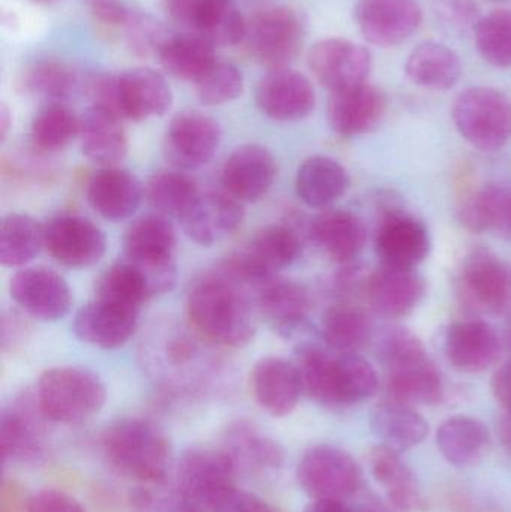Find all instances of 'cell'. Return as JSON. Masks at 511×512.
<instances>
[{
    "mask_svg": "<svg viewBox=\"0 0 511 512\" xmlns=\"http://www.w3.org/2000/svg\"><path fill=\"white\" fill-rule=\"evenodd\" d=\"M227 271L204 274L188 292L186 312L191 327L206 342L222 348L249 345L257 333V306L254 294Z\"/></svg>",
    "mask_w": 511,
    "mask_h": 512,
    "instance_id": "1",
    "label": "cell"
},
{
    "mask_svg": "<svg viewBox=\"0 0 511 512\" xmlns=\"http://www.w3.org/2000/svg\"><path fill=\"white\" fill-rule=\"evenodd\" d=\"M303 391L327 408H345L371 399L378 390V375L359 354L329 352L318 346H303L297 355Z\"/></svg>",
    "mask_w": 511,
    "mask_h": 512,
    "instance_id": "2",
    "label": "cell"
},
{
    "mask_svg": "<svg viewBox=\"0 0 511 512\" xmlns=\"http://www.w3.org/2000/svg\"><path fill=\"white\" fill-rule=\"evenodd\" d=\"M105 459L114 471L147 486L167 478L171 447L156 424L141 418H126L111 424L102 436Z\"/></svg>",
    "mask_w": 511,
    "mask_h": 512,
    "instance_id": "3",
    "label": "cell"
},
{
    "mask_svg": "<svg viewBox=\"0 0 511 512\" xmlns=\"http://www.w3.org/2000/svg\"><path fill=\"white\" fill-rule=\"evenodd\" d=\"M84 90L93 105H101L132 122L162 117L173 105L167 80L155 69L134 68L119 75H92Z\"/></svg>",
    "mask_w": 511,
    "mask_h": 512,
    "instance_id": "4",
    "label": "cell"
},
{
    "mask_svg": "<svg viewBox=\"0 0 511 512\" xmlns=\"http://www.w3.org/2000/svg\"><path fill=\"white\" fill-rule=\"evenodd\" d=\"M36 400L51 423L80 424L95 417L107 400L104 382L83 367L45 370L36 385Z\"/></svg>",
    "mask_w": 511,
    "mask_h": 512,
    "instance_id": "5",
    "label": "cell"
},
{
    "mask_svg": "<svg viewBox=\"0 0 511 512\" xmlns=\"http://www.w3.org/2000/svg\"><path fill=\"white\" fill-rule=\"evenodd\" d=\"M302 248V237L296 228L285 224L267 225L255 231L243 246L228 256L221 268L234 279L255 288L290 267L302 254Z\"/></svg>",
    "mask_w": 511,
    "mask_h": 512,
    "instance_id": "6",
    "label": "cell"
},
{
    "mask_svg": "<svg viewBox=\"0 0 511 512\" xmlns=\"http://www.w3.org/2000/svg\"><path fill=\"white\" fill-rule=\"evenodd\" d=\"M459 134L482 152H498L511 140V101L500 90L471 87L452 105Z\"/></svg>",
    "mask_w": 511,
    "mask_h": 512,
    "instance_id": "7",
    "label": "cell"
},
{
    "mask_svg": "<svg viewBox=\"0 0 511 512\" xmlns=\"http://www.w3.org/2000/svg\"><path fill=\"white\" fill-rule=\"evenodd\" d=\"M237 469L222 448H191L176 468L180 508L212 512L222 496L236 486Z\"/></svg>",
    "mask_w": 511,
    "mask_h": 512,
    "instance_id": "8",
    "label": "cell"
},
{
    "mask_svg": "<svg viewBox=\"0 0 511 512\" xmlns=\"http://www.w3.org/2000/svg\"><path fill=\"white\" fill-rule=\"evenodd\" d=\"M305 33L299 12L288 6H269L246 20L243 42L255 62L273 71L288 68L299 57Z\"/></svg>",
    "mask_w": 511,
    "mask_h": 512,
    "instance_id": "9",
    "label": "cell"
},
{
    "mask_svg": "<svg viewBox=\"0 0 511 512\" xmlns=\"http://www.w3.org/2000/svg\"><path fill=\"white\" fill-rule=\"evenodd\" d=\"M297 481L314 501L345 502L362 489L363 471L342 448L315 445L300 459Z\"/></svg>",
    "mask_w": 511,
    "mask_h": 512,
    "instance_id": "10",
    "label": "cell"
},
{
    "mask_svg": "<svg viewBox=\"0 0 511 512\" xmlns=\"http://www.w3.org/2000/svg\"><path fill=\"white\" fill-rule=\"evenodd\" d=\"M458 292L474 312H504L511 304V265L489 249H473L462 261Z\"/></svg>",
    "mask_w": 511,
    "mask_h": 512,
    "instance_id": "11",
    "label": "cell"
},
{
    "mask_svg": "<svg viewBox=\"0 0 511 512\" xmlns=\"http://www.w3.org/2000/svg\"><path fill=\"white\" fill-rule=\"evenodd\" d=\"M221 140V126L213 117L200 111H185L168 125L162 150L168 164L176 170H198L212 161Z\"/></svg>",
    "mask_w": 511,
    "mask_h": 512,
    "instance_id": "12",
    "label": "cell"
},
{
    "mask_svg": "<svg viewBox=\"0 0 511 512\" xmlns=\"http://www.w3.org/2000/svg\"><path fill=\"white\" fill-rule=\"evenodd\" d=\"M165 6L174 21L213 47L245 39L246 18L233 0H165Z\"/></svg>",
    "mask_w": 511,
    "mask_h": 512,
    "instance_id": "13",
    "label": "cell"
},
{
    "mask_svg": "<svg viewBox=\"0 0 511 512\" xmlns=\"http://www.w3.org/2000/svg\"><path fill=\"white\" fill-rule=\"evenodd\" d=\"M44 248L65 267H92L104 258L107 237L90 219L62 213L44 225Z\"/></svg>",
    "mask_w": 511,
    "mask_h": 512,
    "instance_id": "14",
    "label": "cell"
},
{
    "mask_svg": "<svg viewBox=\"0 0 511 512\" xmlns=\"http://www.w3.org/2000/svg\"><path fill=\"white\" fill-rule=\"evenodd\" d=\"M315 80L332 93L368 83L371 53L363 45L342 38L321 39L308 53Z\"/></svg>",
    "mask_w": 511,
    "mask_h": 512,
    "instance_id": "15",
    "label": "cell"
},
{
    "mask_svg": "<svg viewBox=\"0 0 511 512\" xmlns=\"http://www.w3.org/2000/svg\"><path fill=\"white\" fill-rule=\"evenodd\" d=\"M374 245L381 265L416 268L428 258L432 240L425 222L390 206L381 216Z\"/></svg>",
    "mask_w": 511,
    "mask_h": 512,
    "instance_id": "16",
    "label": "cell"
},
{
    "mask_svg": "<svg viewBox=\"0 0 511 512\" xmlns=\"http://www.w3.org/2000/svg\"><path fill=\"white\" fill-rule=\"evenodd\" d=\"M9 292L21 312L38 321H59L71 309V288L57 271L48 267L17 271L9 283Z\"/></svg>",
    "mask_w": 511,
    "mask_h": 512,
    "instance_id": "17",
    "label": "cell"
},
{
    "mask_svg": "<svg viewBox=\"0 0 511 512\" xmlns=\"http://www.w3.org/2000/svg\"><path fill=\"white\" fill-rule=\"evenodd\" d=\"M51 423L35 393L18 397L0 418V453L3 462H32L44 454L47 424Z\"/></svg>",
    "mask_w": 511,
    "mask_h": 512,
    "instance_id": "18",
    "label": "cell"
},
{
    "mask_svg": "<svg viewBox=\"0 0 511 512\" xmlns=\"http://www.w3.org/2000/svg\"><path fill=\"white\" fill-rule=\"evenodd\" d=\"M354 18L366 41L395 47L417 32L422 8L417 0H357Z\"/></svg>",
    "mask_w": 511,
    "mask_h": 512,
    "instance_id": "19",
    "label": "cell"
},
{
    "mask_svg": "<svg viewBox=\"0 0 511 512\" xmlns=\"http://www.w3.org/2000/svg\"><path fill=\"white\" fill-rule=\"evenodd\" d=\"M426 295V282L416 268L381 265L366 279L363 297L369 309L384 318L398 319L417 309Z\"/></svg>",
    "mask_w": 511,
    "mask_h": 512,
    "instance_id": "20",
    "label": "cell"
},
{
    "mask_svg": "<svg viewBox=\"0 0 511 512\" xmlns=\"http://www.w3.org/2000/svg\"><path fill=\"white\" fill-rule=\"evenodd\" d=\"M255 102L261 113L275 122H299L314 111L315 90L300 72L273 69L258 83Z\"/></svg>",
    "mask_w": 511,
    "mask_h": 512,
    "instance_id": "21",
    "label": "cell"
},
{
    "mask_svg": "<svg viewBox=\"0 0 511 512\" xmlns=\"http://www.w3.org/2000/svg\"><path fill=\"white\" fill-rule=\"evenodd\" d=\"M138 321L140 309L95 297L75 315L74 333L81 342L108 351L128 343Z\"/></svg>",
    "mask_w": 511,
    "mask_h": 512,
    "instance_id": "22",
    "label": "cell"
},
{
    "mask_svg": "<svg viewBox=\"0 0 511 512\" xmlns=\"http://www.w3.org/2000/svg\"><path fill=\"white\" fill-rule=\"evenodd\" d=\"M278 176L275 156L260 144L237 147L222 168L225 192L240 203H255L266 197Z\"/></svg>",
    "mask_w": 511,
    "mask_h": 512,
    "instance_id": "23",
    "label": "cell"
},
{
    "mask_svg": "<svg viewBox=\"0 0 511 512\" xmlns=\"http://www.w3.org/2000/svg\"><path fill=\"white\" fill-rule=\"evenodd\" d=\"M501 349L497 331L482 319L455 322L444 340L447 361L464 373H483L491 369L500 360Z\"/></svg>",
    "mask_w": 511,
    "mask_h": 512,
    "instance_id": "24",
    "label": "cell"
},
{
    "mask_svg": "<svg viewBox=\"0 0 511 512\" xmlns=\"http://www.w3.org/2000/svg\"><path fill=\"white\" fill-rule=\"evenodd\" d=\"M258 315L279 334L291 336L306 324L311 310L308 289L296 280L273 276L254 288Z\"/></svg>",
    "mask_w": 511,
    "mask_h": 512,
    "instance_id": "25",
    "label": "cell"
},
{
    "mask_svg": "<svg viewBox=\"0 0 511 512\" xmlns=\"http://www.w3.org/2000/svg\"><path fill=\"white\" fill-rule=\"evenodd\" d=\"M243 219V203L224 191L200 194L180 222L189 239L201 246H213L233 236Z\"/></svg>",
    "mask_w": 511,
    "mask_h": 512,
    "instance_id": "26",
    "label": "cell"
},
{
    "mask_svg": "<svg viewBox=\"0 0 511 512\" xmlns=\"http://www.w3.org/2000/svg\"><path fill=\"white\" fill-rule=\"evenodd\" d=\"M387 110L383 90L365 83L332 93L327 105V120L341 137H359L374 131Z\"/></svg>",
    "mask_w": 511,
    "mask_h": 512,
    "instance_id": "27",
    "label": "cell"
},
{
    "mask_svg": "<svg viewBox=\"0 0 511 512\" xmlns=\"http://www.w3.org/2000/svg\"><path fill=\"white\" fill-rule=\"evenodd\" d=\"M251 390L260 408L275 418L288 417L305 393L296 364L278 357L263 358L255 364Z\"/></svg>",
    "mask_w": 511,
    "mask_h": 512,
    "instance_id": "28",
    "label": "cell"
},
{
    "mask_svg": "<svg viewBox=\"0 0 511 512\" xmlns=\"http://www.w3.org/2000/svg\"><path fill=\"white\" fill-rule=\"evenodd\" d=\"M144 197L143 185L128 170L104 167L87 183V200L92 209L111 222L131 218Z\"/></svg>",
    "mask_w": 511,
    "mask_h": 512,
    "instance_id": "29",
    "label": "cell"
},
{
    "mask_svg": "<svg viewBox=\"0 0 511 512\" xmlns=\"http://www.w3.org/2000/svg\"><path fill=\"white\" fill-rule=\"evenodd\" d=\"M384 370L390 399L413 406L437 405L443 400V376L426 352Z\"/></svg>",
    "mask_w": 511,
    "mask_h": 512,
    "instance_id": "30",
    "label": "cell"
},
{
    "mask_svg": "<svg viewBox=\"0 0 511 512\" xmlns=\"http://www.w3.org/2000/svg\"><path fill=\"white\" fill-rule=\"evenodd\" d=\"M122 117L93 105L80 117V144L84 156L102 167H114L128 153V135Z\"/></svg>",
    "mask_w": 511,
    "mask_h": 512,
    "instance_id": "31",
    "label": "cell"
},
{
    "mask_svg": "<svg viewBox=\"0 0 511 512\" xmlns=\"http://www.w3.org/2000/svg\"><path fill=\"white\" fill-rule=\"evenodd\" d=\"M368 465L372 477L386 492L396 510L423 512L426 502L413 469L402 459L401 453L378 444L369 450Z\"/></svg>",
    "mask_w": 511,
    "mask_h": 512,
    "instance_id": "32",
    "label": "cell"
},
{
    "mask_svg": "<svg viewBox=\"0 0 511 512\" xmlns=\"http://www.w3.org/2000/svg\"><path fill=\"white\" fill-rule=\"evenodd\" d=\"M309 234L330 258L341 264L354 262L368 240L365 222L348 210H326L315 216Z\"/></svg>",
    "mask_w": 511,
    "mask_h": 512,
    "instance_id": "33",
    "label": "cell"
},
{
    "mask_svg": "<svg viewBox=\"0 0 511 512\" xmlns=\"http://www.w3.org/2000/svg\"><path fill=\"white\" fill-rule=\"evenodd\" d=\"M371 429L381 445L396 451L413 450L429 435L428 421L413 405L387 399L375 406L371 415Z\"/></svg>",
    "mask_w": 511,
    "mask_h": 512,
    "instance_id": "34",
    "label": "cell"
},
{
    "mask_svg": "<svg viewBox=\"0 0 511 512\" xmlns=\"http://www.w3.org/2000/svg\"><path fill=\"white\" fill-rule=\"evenodd\" d=\"M459 221L473 233L491 231L511 242V185L489 183L464 198Z\"/></svg>",
    "mask_w": 511,
    "mask_h": 512,
    "instance_id": "35",
    "label": "cell"
},
{
    "mask_svg": "<svg viewBox=\"0 0 511 512\" xmlns=\"http://www.w3.org/2000/svg\"><path fill=\"white\" fill-rule=\"evenodd\" d=\"M222 450L239 471H273L284 465V448L248 421L228 427Z\"/></svg>",
    "mask_w": 511,
    "mask_h": 512,
    "instance_id": "36",
    "label": "cell"
},
{
    "mask_svg": "<svg viewBox=\"0 0 511 512\" xmlns=\"http://www.w3.org/2000/svg\"><path fill=\"white\" fill-rule=\"evenodd\" d=\"M350 189V176L344 165L329 156L305 159L297 170L296 192L309 207L324 209L344 197Z\"/></svg>",
    "mask_w": 511,
    "mask_h": 512,
    "instance_id": "37",
    "label": "cell"
},
{
    "mask_svg": "<svg viewBox=\"0 0 511 512\" xmlns=\"http://www.w3.org/2000/svg\"><path fill=\"white\" fill-rule=\"evenodd\" d=\"M321 334L332 351L357 354L374 339V327L360 304L339 300L324 312Z\"/></svg>",
    "mask_w": 511,
    "mask_h": 512,
    "instance_id": "38",
    "label": "cell"
},
{
    "mask_svg": "<svg viewBox=\"0 0 511 512\" xmlns=\"http://www.w3.org/2000/svg\"><path fill=\"white\" fill-rule=\"evenodd\" d=\"M437 447L441 456L452 465L473 466L491 448V433L477 418L455 415L438 427Z\"/></svg>",
    "mask_w": 511,
    "mask_h": 512,
    "instance_id": "39",
    "label": "cell"
},
{
    "mask_svg": "<svg viewBox=\"0 0 511 512\" xmlns=\"http://www.w3.org/2000/svg\"><path fill=\"white\" fill-rule=\"evenodd\" d=\"M177 237L173 224L165 216H141L135 219L123 237V256L132 261L159 264L174 261Z\"/></svg>",
    "mask_w": 511,
    "mask_h": 512,
    "instance_id": "40",
    "label": "cell"
},
{
    "mask_svg": "<svg viewBox=\"0 0 511 512\" xmlns=\"http://www.w3.org/2000/svg\"><path fill=\"white\" fill-rule=\"evenodd\" d=\"M405 74L416 86L444 92L461 78V60L455 51L440 42H423L408 56Z\"/></svg>",
    "mask_w": 511,
    "mask_h": 512,
    "instance_id": "41",
    "label": "cell"
},
{
    "mask_svg": "<svg viewBox=\"0 0 511 512\" xmlns=\"http://www.w3.org/2000/svg\"><path fill=\"white\" fill-rule=\"evenodd\" d=\"M213 45L200 36H168L159 48L158 56L162 68L179 80L197 83L216 62Z\"/></svg>",
    "mask_w": 511,
    "mask_h": 512,
    "instance_id": "42",
    "label": "cell"
},
{
    "mask_svg": "<svg viewBox=\"0 0 511 512\" xmlns=\"http://www.w3.org/2000/svg\"><path fill=\"white\" fill-rule=\"evenodd\" d=\"M197 182L185 171H158L147 182L144 195L152 209L165 218L182 219L200 197Z\"/></svg>",
    "mask_w": 511,
    "mask_h": 512,
    "instance_id": "43",
    "label": "cell"
},
{
    "mask_svg": "<svg viewBox=\"0 0 511 512\" xmlns=\"http://www.w3.org/2000/svg\"><path fill=\"white\" fill-rule=\"evenodd\" d=\"M44 248V225L21 213L5 216L0 227V262L5 267H24Z\"/></svg>",
    "mask_w": 511,
    "mask_h": 512,
    "instance_id": "44",
    "label": "cell"
},
{
    "mask_svg": "<svg viewBox=\"0 0 511 512\" xmlns=\"http://www.w3.org/2000/svg\"><path fill=\"white\" fill-rule=\"evenodd\" d=\"M95 297L135 309H141L143 304L155 298L140 268L126 258L111 265L98 277Z\"/></svg>",
    "mask_w": 511,
    "mask_h": 512,
    "instance_id": "45",
    "label": "cell"
},
{
    "mask_svg": "<svg viewBox=\"0 0 511 512\" xmlns=\"http://www.w3.org/2000/svg\"><path fill=\"white\" fill-rule=\"evenodd\" d=\"M80 134V117L62 102L45 105L32 122L30 141L42 153L65 149Z\"/></svg>",
    "mask_w": 511,
    "mask_h": 512,
    "instance_id": "46",
    "label": "cell"
},
{
    "mask_svg": "<svg viewBox=\"0 0 511 512\" xmlns=\"http://www.w3.org/2000/svg\"><path fill=\"white\" fill-rule=\"evenodd\" d=\"M21 83L24 89L33 95L60 102L71 98L78 90H83L86 80L66 63L57 60H38L24 69Z\"/></svg>",
    "mask_w": 511,
    "mask_h": 512,
    "instance_id": "47",
    "label": "cell"
},
{
    "mask_svg": "<svg viewBox=\"0 0 511 512\" xmlns=\"http://www.w3.org/2000/svg\"><path fill=\"white\" fill-rule=\"evenodd\" d=\"M477 50L497 68H511V11L497 9L480 18L474 29Z\"/></svg>",
    "mask_w": 511,
    "mask_h": 512,
    "instance_id": "48",
    "label": "cell"
},
{
    "mask_svg": "<svg viewBox=\"0 0 511 512\" xmlns=\"http://www.w3.org/2000/svg\"><path fill=\"white\" fill-rule=\"evenodd\" d=\"M245 80L242 71L233 63L216 62L195 83V92L201 104L216 107L228 104L242 95Z\"/></svg>",
    "mask_w": 511,
    "mask_h": 512,
    "instance_id": "49",
    "label": "cell"
},
{
    "mask_svg": "<svg viewBox=\"0 0 511 512\" xmlns=\"http://www.w3.org/2000/svg\"><path fill=\"white\" fill-rule=\"evenodd\" d=\"M432 11L443 26L458 33L476 29L482 18L476 0H432Z\"/></svg>",
    "mask_w": 511,
    "mask_h": 512,
    "instance_id": "50",
    "label": "cell"
},
{
    "mask_svg": "<svg viewBox=\"0 0 511 512\" xmlns=\"http://www.w3.org/2000/svg\"><path fill=\"white\" fill-rule=\"evenodd\" d=\"M27 512H86L83 505L68 493L45 489L30 496Z\"/></svg>",
    "mask_w": 511,
    "mask_h": 512,
    "instance_id": "51",
    "label": "cell"
},
{
    "mask_svg": "<svg viewBox=\"0 0 511 512\" xmlns=\"http://www.w3.org/2000/svg\"><path fill=\"white\" fill-rule=\"evenodd\" d=\"M212 512H281L269 502L255 496L246 490L231 487L221 501L215 505Z\"/></svg>",
    "mask_w": 511,
    "mask_h": 512,
    "instance_id": "52",
    "label": "cell"
},
{
    "mask_svg": "<svg viewBox=\"0 0 511 512\" xmlns=\"http://www.w3.org/2000/svg\"><path fill=\"white\" fill-rule=\"evenodd\" d=\"M96 23L105 29L123 30L134 11L116 0H96L92 5Z\"/></svg>",
    "mask_w": 511,
    "mask_h": 512,
    "instance_id": "53",
    "label": "cell"
},
{
    "mask_svg": "<svg viewBox=\"0 0 511 512\" xmlns=\"http://www.w3.org/2000/svg\"><path fill=\"white\" fill-rule=\"evenodd\" d=\"M26 313L8 312L2 318V348L3 351L18 348L24 340L29 337L30 324L26 318Z\"/></svg>",
    "mask_w": 511,
    "mask_h": 512,
    "instance_id": "54",
    "label": "cell"
},
{
    "mask_svg": "<svg viewBox=\"0 0 511 512\" xmlns=\"http://www.w3.org/2000/svg\"><path fill=\"white\" fill-rule=\"evenodd\" d=\"M492 393L504 412L511 414V360L495 370L491 381Z\"/></svg>",
    "mask_w": 511,
    "mask_h": 512,
    "instance_id": "55",
    "label": "cell"
},
{
    "mask_svg": "<svg viewBox=\"0 0 511 512\" xmlns=\"http://www.w3.org/2000/svg\"><path fill=\"white\" fill-rule=\"evenodd\" d=\"M498 438H500L501 445L504 450L511 456V414L510 412H504L501 415L500 421H498Z\"/></svg>",
    "mask_w": 511,
    "mask_h": 512,
    "instance_id": "56",
    "label": "cell"
},
{
    "mask_svg": "<svg viewBox=\"0 0 511 512\" xmlns=\"http://www.w3.org/2000/svg\"><path fill=\"white\" fill-rule=\"evenodd\" d=\"M306 512H353L342 501H314Z\"/></svg>",
    "mask_w": 511,
    "mask_h": 512,
    "instance_id": "57",
    "label": "cell"
},
{
    "mask_svg": "<svg viewBox=\"0 0 511 512\" xmlns=\"http://www.w3.org/2000/svg\"><path fill=\"white\" fill-rule=\"evenodd\" d=\"M12 128V114L9 111V108L6 105H2L0 108V137H2V141L6 140L8 137L9 131Z\"/></svg>",
    "mask_w": 511,
    "mask_h": 512,
    "instance_id": "58",
    "label": "cell"
},
{
    "mask_svg": "<svg viewBox=\"0 0 511 512\" xmlns=\"http://www.w3.org/2000/svg\"><path fill=\"white\" fill-rule=\"evenodd\" d=\"M492 3H509L511 0H489Z\"/></svg>",
    "mask_w": 511,
    "mask_h": 512,
    "instance_id": "59",
    "label": "cell"
},
{
    "mask_svg": "<svg viewBox=\"0 0 511 512\" xmlns=\"http://www.w3.org/2000/svg\"><path fill=\"white\" fill-rule=\"evenodd\" d=\"M36 2H44V3H47V2H53V0H36Z\"/></svg>",
    "mask_w": 511,
    "mask_h": 512,
    "instance_id": "60",
    "label": "cell"
},
{
    "mask_svg": "<svg viewBox=\"0 0 511 512\" xmlns=\"http://www.w3.org/2000/svg\"><path fill=\"white\" fill-rule=\"evenodd\" d=\"M510 348H511V333H510Z\"/></svg>",
    "mask_w": 511,
    "mask_h": 512,
    "instance_id": "61",
    "label": "cell"
}]
</instances>
